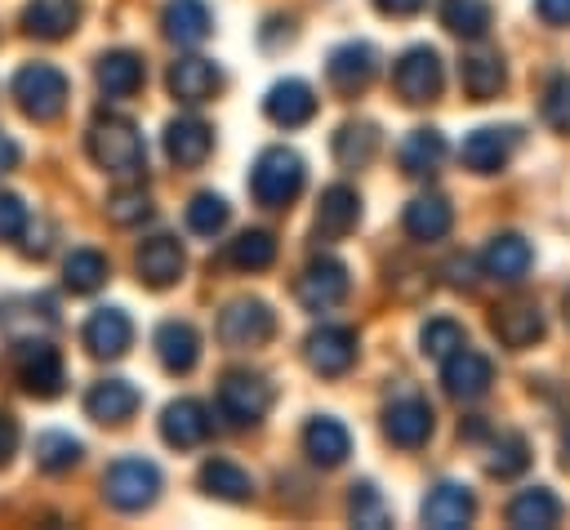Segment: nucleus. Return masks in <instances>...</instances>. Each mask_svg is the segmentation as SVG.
Returning <instances> with one entry per match:
<instances>
[{
  "label": "nucleus",
  "mask_w": 570,
  "mask_h": 530,
  "mask_svg": "<svg viewBox=\"0 0 570 530\" xmlns=\"http://www.w3.org/2000/svg\"><path fill=\"white\" fill-rule=\"evenodd\" d=\"M138 401H142V396H138V387H134V383H125V379H102V383H94V387H89V396H85V414H89L94 423L116 428V423L134 419Z\"/></svg>",
  "instance_id": "nucleus-20"
},
{
  "label": "nucleus",
  "mask_w": 570,
  "mask_h": 530,
  "mask_svg": "<svg viewBox=\"0 0 570 530\" xmlns=\"http://www.w3.org/2000/svg\"><path fill=\"white\" fill-rule=\"evenodd\" d=\"M566 321H570V294H566Z\"/></svg>",
  "instance_id": "nucleus-55"
},
{
  "label": "nucleus",
  "mask_w": 570,
  "mask_h": 530,
  "mask_svg": "<svg viewBox=\"0 0 570 530\" xmlns=\"http://www.w3.org/2000/svg\"><path fill=\"white\" fill-rule=\"evenodd\" d=\"M383 432L401 450H419L432 436V405L423 396H401L383 410Z\"/></svg>",
  "instance_id": "nucleus-14"
},
{
  "label": "nucleus",
  "mask_w": 570,
  "mask_h": 530,
  "mask_svg": "<svg viewBox=\"0 0 570 530\" xmlns=\"http://www.w3.org/2000/svg\"><path fill=\"white\" fill-rule=\"evenodd\" d=\"M80 459V441L67 432H40L36 436V468L40 472H67Z\"/></svg>",
  "instance_id": "nucleus-41"
},
{
  "label": "nucleus",
  "mask_w": 570,
  "mask_h": 530,
  "mask_svg": "<svg viewBox=\"0 0 570 530\" xmlns=\"http://www.w3.org/2000/svg\"><path fill=\"white\" fill-rule=\"evenodd\" d=\"M543 120H548L557 134H570V76H557V80L543 89Z\"/></svg>",
  "instance_id": "nucleus-47"
},
{
  "label": "nucleus",
  "mask_w": 570,
  "mask_h": 530,
  "mask_svg": "<svg viewBox=\"0 0 570 530\" xmlns=\"http://www.w3.org/2000/svg\"><path fill=\"white\" fill-rule=\"evenodd\" d=\"M134 343V325L120 307H98L89 321H85V347L94 356H125Z\"/></svg>",
  "instance_id": "nucleus-21"
},
{
  "label": "nucleus",
  "mask_w": 570,
  "mask_h": 530,
  "mask_svg": "<svg viewBox=\"0 0 570 530\" xmlns=\"http://www.w3.org/2000/svg\"><path fill=\"white\" fill-rule=\"evenodd\" d=\"M13 450H18V419L0 410V468L13 459Z\"/></svg>",
  "instance_id": "nucleus-49"
},
{
  "label": "nucleus",
  "mask_w": 570,
  "mask_h": 530,
  "mask_svg": "<svg viewBox=\"0 0 570 530\" xmlns=\"http://www.w3.org/2000/svg\"><path fill=\"white\" fill-rule=\"evenodd\" d=\"M534 9H539V18L552 22V27H566V22H570V0H534Z\"/></svg>",
  "instance_id": "nucleus-50"
},
{
  "label": "nucleus",
  "mask_w": 570,
  "mask_h": 530,
  "mask_svg": "<svg viewBox=\"0 0 570 530\" xmlns=\"http://www.w3.org/2000/svg\"><path fill=\"white\" fill-rule=\"evenodd\" d=\"M525 468H530V445H525V436H517V432L499 436L494 450H490V472H494V477H517V472H525Z\"/></svg>",
  "instance_id": "nucleus-45"
},
{
  "label": "nucleus",
  "mask_w": 570,
  "mask_h": 530,
  "mask_svg": "<svg viewBox=\"0 0 570 530\" xmlns=\"http://www.w3.org/2000/svg\"><path fill=\"white\" fill-rule=\"evenodd\" d=\"M508 521H512L517 530H548V526L561 521V499H557L552 490H543V485L521 490V494L508 503Z\"/></svg>",
  "instance_id": "nucleus-33"
},
{
  "label": "nucleus",
  "mask_w": 570,
  "mask_h": 530,
  "mask_svg": "<svg viewBox=\"0 0 570 530\" xmlns=\"http://www.w3.org/2000/svg\"><path fill=\"white\" fill-rule=\"evenodd\" d=\"M276 334V312L263 298H236L218 316V338L227 347H263Z\"/></svg>",
  "instance_id": "nucleus-6"
},
{
  "label": "nucleus",
  "mask_w": 570,
  "mask_h": 530,
  "mask_svg": "<svg viewBox=\"0 0 570 530\" xmlns=\"http://www.w3.org/2000/svg\"><path fill=\"white\" fill-rule=\"evenodd\" d=\"M476 517V499L468 485H454V481H441L428 499H423V526L432 530H459Z\"/></svg>",
  "instance_id": "nucleus-18"
},
{
  "label": "nucleus",
  "mask_w": 570,
  "mask_h": 530,
  "mask_svg": "<svg viewBox=\"0 0 570 530\" xmlns=\"http://www.w3.org/2000/svg\"><path fill=\"white\" fill-rule=\"evenodd\" d=\"M18 383H22L31 396H40V401L58 396L62 383H67L58 347H49L45 338H27V343L18 347Z\"/></svg>",
  "instance_id": "nucleus-8"
},
{
  "label": "nucleus",
  "mask_w": 570,
  "mask_h": 530,
  "mask_svg": "<svg viewBox=\"0 0 570 530\" xmlns=\"http://www.w3.org/2000/svg\"><path fill=\"white\" fill-rule=\"evenodd\" d=\"M374 151H379V129H374L370 120H352V125H343V129L334 134V160H338L343 169L370 165Z\"/></svg>",
  "instance_id": "nucleus-37"
},
{
  "label": "nucleus",
  "mask_w": 570,
  "mask_h": 530,
  "mask_svg": "<svg viewBox=\"0 0 570 530\" xmlns=\"http://www.w3.org/2000/svg\"><path fill=\"white\" fill-rule=\"evenodd\" d=\"M165 36L178 45H200L209 36V9L205 0H169L165 4Z\"/></svg>",
  "instance_id": "nucleus-36"
},
{
  "label": "nucleus",
  "mask_w": 570,
  "mask_h": 530,
  "mask_svg": "<svg viewBox=\"0 0 570 530\" xmlns=\"http://www.w3.org/2000/svg\"><path fill=\"white\" fill-rule=\"evenodd\" d=\"M454 227V209L445 196H414L405 205V232L414 241H441Z\"/></svg>",
  "instance_id": "nucleus-32"
},
{
  "label": "nucleus",
  "mask_w": 570,
  "mask_h": 530,
  "mask_svg": "<svg viewBox=\"0 0 570 530\" xmlns=\"http://www.w3.org/2000/svg\"><path fill=\"white\" fill-rule=\"evenodd\" d=\"M374 71H379V53H374V45H365V40L338 45V49L330 53V62H325V76H330V85H334L338 94L365 89V85L374 80Z\"/></svg>",
  "instance_id": "nucleus-13"
},
{
  "label": "nucleus",
  "mask_w": 570,
  "mask_h": 530,
  "mask_svg": "<svg viewBox=\"0 0 570 530\" xmlns=\"http://www.w3.org/2000/svg\"><path fill=\"white\" fill-rule=\"evenodd\" d=\"M89 156L98 169L116 174V178H134L142 169V134L134 129V120L125 116H98L89 125Z\"/></svg>",
  "instance_id": "nucleus-1"
},
{
  "label": "nucleus",
  "mask_w": 570,
  "mask_h": 530,
  "mask_svg": "<svg viewBox=\"0 0 570 530\" xmlns=\"http://www.w3.org/2000/svg\"><path fill=\"white\" fill-rule=\"evenodd\" d=\"M374 9L379 13H392V18H410V13L423 9V0H374Z\"/></svg>",
  "instance_id": "nucleus-52"
},
{
  "label": "nucleus",
  "mask_w": 570,
  "mask_h": 530,
  "mask_svg": "<svg viewBox=\"0 0 570 530\" xmlns=\"http://www.w3.org/2000/svg\"><path fill=\"white\" fill-rule=\"evenodd\" d=\"M490 330L503 347H530L534 338H543V312H539V303H525V298L499 303L490 312Z\"/></svg>",
  "instance_id": "nucleus-15"
},
{
  "label": "nucleus",
  "mask_w": 570,
  "mask_h": 530,
  "mask_svg": "<svg viewBox=\"0 0 570 530\" xmlns=\"http://www.w3.org/2000/svg\"><path fill=\"white\" fill-rule=\"evenodd\" d=\"M356 218H361V200H356L352 187L334 183V187L321 192V205H316V232H321L325 241L347 236V232L356 227Z\"/></svg>",
  "instance_id": "nucleus-25"
},
{
  "label": "nucleus",
  "mask_w": 570,
  "mask_h": 530,
  "mask_svg": "<svg viewBox=\"0 0 570 530\" xmlns=\"http://www.w3.org/2000/svg\"><path fill=\"white\" fill-rule=\"evenodd\" d=\"M98 89L107 98H129L142 89V58L129 53V49H116V53H102L98 58Z\"/></svg>",
  "instance_id": "nucleus-30"
},
{
  "label": "nucleus",
  "mask_w": 570,
  "mask_h": 530,
  "mask_svg": "<svg viewBox=\"0 0 570 530\" xmlns=\"http://www.w3.org/2000/svg\"><path fill=\"white\" fill-rule=\"evenodd\" d=\"M441 27L463 40H481L490 31V4L485 0H441Z\"/></svg>",
  "instance_id": "nucleus-40"
},
{
  "label": "nucleus",
  "mask_w": 570,
  "mask_h": 530,
  "mask_svg": "<svg viewBox=\"0 0 570 530\" xmlns=\"http://www.w3.org/2000/svg\"><path fill=\"white\" fill-rule=\"evenodd\" d=\"M138 276L151 285V289H165L183 276V245L174 236H151L142 241L138 249Z\"/></svg>",
  "instance_id": "nucleus-22"
},
{
  "label": "nucleus",
  "mask_w": 570,
  "mask_h": 530,
  "mask_svg": "<svg viewBox=\"0 0 570 530\" xmlns=\"http://www.w3.org/2000/svg\"><path fill=\"white\" fill-rule=\"evenodd\" d=\"M530 245L517 236V232H503V236H494L490 245H485V254H481V267H485V276H494V281H521L525 276V267H530Z\"/></svg>",
  "instance_id": "nucleus-28"
},
{
  "label": "nucleus",
  "mask_w": 570,
  "mask_h": 530,
  "mask_svg": "<svg viewBox=\"0 0 570 530\" xmlns=\"http://www.w3.org/2000/svg\"><path fill=\"white\" fill-rule=\"evenodd\" d=\"M459 80H463V94L472 98V102H490V98H499V89H503V58L499 53H468L463 62H459Z\"/></svg>",
  "instance_id": "nucleus-31"
},
{
  "label": "nucleus",
  "mask_w": 570,
  "mask_h": 530,
  "mask_svg": "<svg viewBox=\"0 0 570 530\" xmlns=\"http://www.w3.org/2000/svg\"><path fill=\"white\" fill-rule=\"evenodd\" d=\"M419 343H423V352H428V356L445 361L450 352H459V347H463V325H459V321H450V316H432V321L423 325Z\"/></svg>",
  "instance_id": "nucleus-44"
},
{
  "label": "nucleus",
  "mask_w": 570,
  "mask_h": 530,
  "mask_svg": "<svg viewBox=\"0 0 570 530\" xmlns=\"http://www.w3.org/2000/svg\"><path fill=\"white\" fill-rule=\"evenodd\" d=\"M147 214H151V196H147L142 187H120V192L107 196V218H111L116 227H134V223H142Z\"/></svg>",
  "instance_id": "nucleus-43"
},
{
  "label": "nucleus",
  "mask_w": 570,
  "mask_h": 530,
  "mask_svg": "<svg viewBox=\"0 0 570 530\" xmlns=\"http://www.w3.org/2000/svg\"><path fill=\"white\" fill-rule=\"evenodd\" d=\"M102 494H107V503L111 508H120V512H138V508H147L156 494H160V472H156V463L151 459H116L107 472H102Z\"/></svg>",
  "instance_id": "nucleus-4"
},
{
  "label": "nucleus",
  "mask_w": 570,
  "mask_h": 530,
  "mask_svg": "<svg viewBox=\"0 0 570 530\" xmlns=\"http://www.w3.org/2000/svg\"><path fill=\"white\" fill-rule=\"evenodd\" d=\"M209 410L196 401V396H183V401H169L165 414H160V436L178 450H196L205 436H209Z\"/></svg>",
  "instance_id": "nucleus-16"
},
{
  "label": "nucleus",
  "mask_w": 570,
  "mask_h": 530,
  "mask_svg": "<svg viewBox=\"0 0 570 530\" xmlns=\"http://www.w3.org/2000/svg\"><path fill=\"white\" fill-rule=\"evenodd\" d=\"M18 156H22V151H18V143H13L9 134H0V174H9V169L18 165Z\"/></svg>",
  "instance_id": "nucleus-53"
},
{
  "label": "nucleus",
  "mask_w": 570,
  "mask_h": 530,
  "mask_svg": "<svg viewBox=\"0 0 570 530\" xmlns=\"http://www.w3.org/2000/svg\"><path fill=\"white\" fill-rule=\"evenodd\" d=\"M27 232V205L13 192H0V241H13Z\"/></svg>",
  "instance_id": "nucleus-48"
},
{
  "label": "nucleus",
  "mask_w": 570,
  "mask_h": 530,
  "mask_svg": "<svg viewBox=\"0 0 570 530\" xmlns=\"http://www.w3.org/2000/svg\"><path fill=\"white\" fill-rule=\"evenodd\" d=\"M76 22H80L76 0H27V9H22V27L40 40H62L76 31Z\"/></svg>",
  "instance_id": "nucleus-23"
},
{
  "label": "nucleus",
  "mask_w": 570,
  "mask_h": 530,
  "mask_svg": "<svg viewBox=\"0 0 570 530\" xmlns=\"http://www.w3.org/2000/svg\"><path fill=\"white\" fill-rule=\"evenodd\" d=\"M165 80H169V94L178 102H205L218 94V67L209 58H178Z\"/></svg>",
  "instance_id": "nucleus-24"
},
{
  "label": "nucleus",
  "mask_w": 570,
  "mask_h": 530,
  "mask_svg": "<svg viewBox=\"0 0 570 530\" xmlns=\"http://www.w3.org/2000/svg\"><path fill=\"white\" fill-rule=\"evenodd\" d=\"M107 258L98 254V249H71L67 258H62V285L71 289V294H94L102 281H107Z\"/></svg>",
  "instance_id": "nucleus-39"
},
{
  "label": "nucleus",
  "mask_w": 570,
  "mask_h": 530,
  "mask_svg": "<svg viewBox=\"0 0 570 530\" xmlns=\"http://www.w3.org/2000/svg\"><path fill=\"white\" fill-rule=\"evenodd\" d=\"M263 111H267L272 125L298 129V125H307V120L316 116V94H312L303 80H276V85L267 89V98H263Z\"/></svg>",
  "instance_id": "nucleus-17"
},
{
  "label": "nucleus",
  "mask_w": 570,
  "mask_h": 530,
  "mask_svg": "<svg viewBox=\"0 0 570 530\" xmlns=\"http://www.w3.org/2000/svg\"><path fill=\"white\" fill-rule=\"evenodd\" d=\"M445 272H450V285H472V281H476V276H472V258H468V254L450 258V263H445Z\"/></svg>",
  "instance_id": "nucleus-51"
},
{
  "label": "nucleus",
  "mask_w": 570,
  "mask_h": 530,
  "mask_svg": "<svg viewBox=\"0 0 570 530\" xmlns=\"http://www.w3.org/2000/svg\"><path fill=\"white\" fill-rule=\"evenodd\" d=\"M307 365L316 370V374H325V379H338L343 370H352V361H356V334L352 330H343V325H321V330H312L307 334Z\"/></svg>",
  "instance_id": "nucleus-12"
},
{
  "label": "nucleus",
  "mask_w": 570,
  "mask_h": 530,
  "mask_svg": "<svg viewBox=\"0 0 570 530\" xmlns=\"http://www.w3.org/2000/svg\"><path fill=\"white\" fill-rule=\"evenodd\" d=\"M227 263L240 267V272H267V267L276 263V241H272V232H258V227L240 232V236L227 245Z\"/></svg>",
  "instance_id": "nucleus-38"
},
{
  "label": "nucleus",
  "mask_w": 570,
  "mask_h": 530,
  "mask_svg": "<svg viewBox=\"0 0 570 530\" xmlns=\"http://www.w3.org/2000/svg\"><path fill=\"white\" fill-rule=\"evenodd\" d=\"M347 267L338 263V258H312L307 267H303V276H298V303L307 307V312H330V307H338L343 298H347Z\"/></svg>",
  "instance_id": "nucleus-10"
},
{
  "label": "nucleus",
  "mask_w": 570,
  "mask_h": 530,
  "mask_svg": "<svg viewBox=\"0 0 570 530\" xmlns=\"http://www.w3.org/2000/svg\"><path fill=\"white\" fill-rule=\"evenodd\" d=\"M441 383H445V392H450L454 401H476V396L490 392V383H494V365H490L485 352H472V347L463 343L459 352L445 356Z\"/></svg>",
  "instance_id": "nucleus-11"
},
{
  "label": "nucleus",
  "mask_w": 570,
  "mask_h": 530,
  "mask_svg": "<svg viewBox=\"0 0 570 530\" xmlns=\"http://www.w3.org/2000/svg\"><path fill=\"white\" fill-rule=\"evenodd\" d=\"M517 143H521V129H512V125H481V129H472L463 138L459 160L472 174H494V169L508 165V156L517 151Z\"/></svg>",
  "instance_id": "nucleus-9"
},
{
  "label": "nucleus",
  "mask_w": 570,
  "mask_h": 530,
  "mask_svg": "<svg viewBox=\"0 0 570 530\" xmlns=\"http://www.w3.org/2000/svg\"><path fill=\"white\" fill-rule=\"evenodd\" d=\"M187 227H191L196 236H218V232L227 227V200L214 196V192L191 196V205H187Z\"/></svg>",
  "instance_id": "nucleus-42"
},
{
  "label": "nucleus",
  "mask_w": 570,
  "mask_h": 530,
  "mask_svg": "<svg viewBox=\"0 0 570 530\" xmlns=\"http://www.w3.org/2000/svg\"><path fill=\"white\" fill-rule=\"evenodd\" d=\"M441 156H445V138H441V129H410L405 143H401V151H396V160H401V169H405L410 178L432 174V169L441 165Z\"/></svg>",
  "instance_id": "nucleus-34"
},
{
  "label": "nucleus",
  "mask_w": 570,
  "mask_h": 530,
  "mask_svg": "<svg viewBox=\"0 0 570 530\" xmlns=\"http://www.w3.org/2000/svg\"><path fill=\"white\" fill-rule=\"evenodd\" d=\"M156 356L169 374H187L200 361V334L187 321H165L156 330Z\"/></svg>",
  "instance_id": "nucleus-26"
},
{
  "label": "nucleus",
  "mask_w": 570,
  "mask_h": 530,
  "mask_svg": "<svg viewBox=\"0 0 570 530\" xmlns=\"http://www.w3.org/2000/svg\"><path fill=\"white\" fill-rule=\"evenodd\" d=\"M276 401V387L263 379V374H249V370H232L223 374L218 383V410L232 419V423H258Z\"/></svg>",
  "instance_id": "nucleus-5"
},
{
  "label": "nucleus",
  "mask_w": 570,
  "mask_h": 530,
  "mask_svg": "<svg viewBox=\"0 0 570 530\" xmlns=\"http://www.w3.org/2000/svg\"><path fill=\"white\" fill-rule=\"evenodd\" d=\"M53 303L49 298H9V303H0V330L4 334H13V338H36V334H45V330H53Z\"/></svg>",
  "instance_id": "nucleus-29"
},
{
  "label": "nucleus",
  "mask_w": 570,
  "mask_h": 530,
  "mask_svg": "<svg viewBox=\"0 0 570 530\" xmlns=\"http://www.w3.org/2000/svg\"><path fill=\"white\" fill-rule=\"evenodd\" d=\"M303 450H307V459L312 463H321V468H338L347 454H352V436H347V428L338 423V419H312L307 423V432H303Z\"/></svg>",
  "instance_id": "nucleus-27"
},
{
  "label": "nucleus",
  "mask_w": 570,
  "mask_h": 530,
  "mask_svg": "<svg viewBox=\"0 0 570 530\" xmlns=\"http://www.w3.org/2000/svg\"><path fill=\"white\" fill-rule=\"evenodd\" d=\"M561 463H566V468H570V436H566V441H561Z\"/></svg>",
  "instance_id": "nucleus-54"
},
{
  "label": "nucleus",
  "mask_w": 570,
  "mask_h": 530,
  "mask_svg": "<svg viewBox=\"0 0 570 530\" xmlns=\"http://www.w3.org/2000/svg\"><path fill=\"white\" fill-rule=\"evenodd\" d=\"M347 512H352V521H356V526H365V530L387 526V503H383V494H379L370 481L352 485V503H347Z\"/></svg>",
  "instance_id": "nucleus-46"
},
{
  "label": "nucleus",
  "mask_w": 570,
  "mask_h": 530,
  "mask_svg": "<svg viewBox=\"0 0 570 530\" xmlns=\"http://www.w3.org/2000/svg\"><path fill=\"white\" fill-rule=\"evenodd\" d=\"M13 102L31 120H58L67 107V76L53 62H27L13 76Z\"/></svg>",
  "instance_id": "nucleus-3"
},
{
  "label": "nucleus",
  "mask_w": 570,
  "mask_h": 530,
  "mask_svg": "<svg viewBox=\"0 0 570 530\" xmlns=\"http://www.w3.org/2000/svg\"><path fill=\"white\" fill-rule=\"evenodd\" d=\"M392 85H396V94L405 98V102H432L436 94H441V58H436V49H428V45H414V49H405L401 58H396V67H392Z\"/></svg>",
  "instance_id": "nucleus-7"
},
{
  "label": "nucleus",
  "mask_w": 570,
  "mask_h": 530,
  "mask_svg": "<svg viewBox=\"0 0 570 530\" xmlns=\"http://www.w3.org/2000/svg\"><path fill=\"white\" fill-rule=\"evenodd\" d=\"M303 178H307V169H303V156H298V151H289V147H267V151L254 160V169H249V192H254L258 205L285 209V205L303 192Z\"/></svg>",
  "instance_id": "nucleus-2"
},
{
  "label": "nucleus",
  "mask_w": 570,
  "mask_h": 530,
  "mask_svg": "<svg viewBox=\"0 0 570 530\" xmlns=\"http://www.w3.org/2000/svg\"><path fill=\"white\" fill-rule=\"evenodd\" d=\"M209 147H214V134H209L205 120H196V116H178V120L165 125V156H169L174 165L196 169V165H205Z\"/></svg>",
  "instance_id": "nucleus-19"
},
{
  "label": "nucleus",
  "mask_w": 570,
  "mask_h": 530,
  "mask_svg": "<svg viewBox=\"0 0 570 530\" xmlns=\"http://www.w3.org/2000/svg\"><path fill=\"white\" fill-rule=\"evenodd\" d=\"M200 485H205V494L227 499V503H245V499L254 494L249 472H245V468H236L232 459H209V463L200 468Z\"/></svg>",
  "instance_id": "nucleus-35"
}]
</instances>
